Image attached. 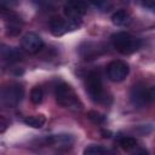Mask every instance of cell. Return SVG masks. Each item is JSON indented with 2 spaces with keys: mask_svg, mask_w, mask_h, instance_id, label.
<instances>
[{
  "mask_svg": "<svg viewBox=\"0 0 155 155\" xmlns=\"http://www.w3.org/2000/svg\"><path fill=\"white\" fill-rule=\"evenodd\" d=\"M42 99H44V91H42V88L39 87V86L33 87L31 91H30V101H31V103L38 105V104H40L42 102Z\"/></svg>",
  "mask_w": 155,
  "mask_h": 155,
  "instance_id": "cell-16",
  "label": "cell"
},
{
  "mask_svg": "<svg viewBox=\"0 0 155 155\" xmlns=\"http://www.w3.org/2000/svg\"><path fill=\"white\" fill-rule=\"evenodd\" d=\"M86 10H87V4L81 1H78V2L70 1L64 5V15L70 21L81 22V17L86 12Z\"/></svg>",
  "mask_w": 155,
  "mask_h": 155,
  "instance_id": "cell-8",
  "label": "cell"
},
{
  "mask_svg": "<svg viewBox=\"0 0 155 155\" xmlns=\"http://www.w3.org/2000/svg\"><path fill=\"white\" fill-rule=\"evenodd\" d=\"M24 124L27 126H30L33 128H41L45 125V116L44 115H33V116H27L24 117Z\"/></svg>",
  "mask_w": 155,
  "mask_h": 155,
  "instance_id": "cell-14",
  "label": "cell"
},
{
  "mask_svg": "<svg viewBox=\"0 0 155 155\" xmlns=\"http://www.w3.org/2000/svg\"><path fill=\"white\" fill-rule=\"evenodd\" d=\"M102 133H103V137H105V138H108V137H110V136H109V134H110V132H105V131H103Z\"/></svg>",
  "mask_w": 155,
  "mask_h": 155,
  "instance_id": "cell-21",
  "label": "cell"
},
{
  "mask_svg": "<svg viewBox=\"0 0 155 155\" xmlns=\"http://www.w3.org/2000/svg\"><path fill=\"white\" fill-rule=\"evenodd\" d=\"M86 91L91 97V99H93L94 102L98 103L105 102V93L103 91L102 80L98 73L96 71L88 73V75L86 76Z\"/></svg>",
  "mask_w": 155,
  "mask_h": 155,
  "instance_id": "cell-4",
  "label": "cell"
},
{
  "mask_svg": "<svg viewBox=\"0 0 155 155\" xmlns=\"http://www.w3.org/2000/svg\"><path fill=\"white\" fill-rule=\"evenodd\" d=\"M84 46H86L85 48L80 46V54L85 58V59H92L93 57H96V54H99V48L97 47V45L92 44V42H85L82 44Z\"/></svg>",
  "mask_w": 155,
  "mask_h": 155,
  "instance_id": "cell-12",
  "label": "cell"
},
{
  "mask_svg": "<svg viewBox=\"0 0 155 155\" xmlns=\"http://www.w3.org/2000/svg\"><path fill=\"white\" fill-rule=\"evenodd\" d=\"M42 46H44L42 39L33 31L27 33L22 38V47L29 53H36L42 48Z\"/></svg>",
  "mask_w": 155,
  "mask_h": 155,
  "instance_id": "cell-9",
  "label": "cell"
},
{
  "mask_svg": "<svg viewBox=\"0 0 155 155\" xmlns=\"http://www.w3.org/2000/svg\"><path fill=\"white\" fill-rule=\"evenodd\" d=\"M128 71H130V68H128V64L124 61H113L108 64L107 67V74H108V78L114 81V82H121L126 79V76L128 75Z\"/></svg>",
  "mask_w": 155,
  "mask_h": 155,
  "instance_id": "cell-6",
  "label": "cell"
},
{
  "mask_svg": "<svg viewBox=\"0 0 155 155\" xmlns=\"http://www.w3.org/2000/svg\"><path fill=\"white\" fill-rule=\"evenodd\" d=\"M87 117H88L92 122L98 124V125H101V124H103V122L105 121V116H104L103 114L96 111V110H90V111L87 113Z\"/></svg>",
  "mask_w": 155,
  "mask_h": 155,
  "instance_id": "cell-18",
  "label": "cell"
},
{
  "mask_svg": "<svg viewBox=\"0 0 155 155\" xmlns=\"http://www.w3.org/2000/svg\"><path fill=\"white\" fill-rule=\"evenodd\" d=\"M54 96H56V101L59 105L65 107V108H75V109H80L81 108V103L78 98V96L75 94L74 90L70 87V85L65 84V82H61L56 86L54 88Z\"/></svg>",
  "mask_w": 155,
  "mask_h": 155,
  "instance_id": "cell-2",
  "label": "cell"
},
{
  "mask_svg": "<svg viewBox=\"0 0 155 155\" xmlns=\"http://www.w3.org/2000/svg\"><path fill=\"white\" fill-rule=\"evenodd\" d=\"M111 22L115 25H125L130 22V15L125 10H119L113 13L111 16Z\"/></svg>",
  "mask_w": 155,
  "mask_h": 155,
  "instance_id": "cell-13",
  "label": "cell"
},
{
  "mask_svg": "<svg viewBox=\"0 0 155 155\" xmlns=\"http://www.w3.org/2000/svg\"><path fill=\"white\" fill-rule=\"evenodd\" d=\"M24 96V88L21 84H11L1 91V103L4 107L15 108L17 107Z\"/></svg>",
  "mask_w": 155,
  "mask_h": 155,
  "instance_id": "cell-3",
  "label": "cell"
},
{
  "mask_svg": "<svg viewBox=\"0 0 155 155\" xmlns=\"http://www.w3.org/2000/svg\"><path fill=\"white\" fill-rule=\"evenodd\" d=\"M111 42L115 50L122 54H131L140 46V40L126 31L115 33L111 36Z\"/></svg>",
  "mask_w": 155,
  "mask_h": 155,
  "instance_id": "cell-1",
  "label": "cell"
},
{
  "mask_svg": "<svg viewBox=\"0 0 155 155\" xmlns=\"http://www.w3.org/2000/svg\"><path fill=\"white\" fill-rule=\"evenodd\" d=\"M1 57L7 63H15V62L21 61L23 58V54L18 48L4 45L2 48H1Z\"/></svg>",
  "mask_w": 155,
  "mask_h": 155,
  "instance_id": "cell-10",
  "label": "cell"
},
{
  "mask_svg": "<svg viewBox=\"0 0 155 155\" xmlns=\"http://www.w3.org/2000/svg\"><path fill=\"white\" fill-rule=\"evenodd\" d=\"M81 24V22H76V21H70V19H62L59 17H54L50 21V30L52 33V35L54 36H61L68 31L75 30L79 28V25Z\"/></svg>",
  "mask_w": 155,
  "mask_h": 155,
  "instance_id": "cell-5",
  "label": "cell"
},
{
  "mask_svg": "<svg viewBox=\"0 0 155 155\" xmlns=\"http://www.w3.org/2000/svg\"><path fill=\"white\" fill-rule=\"evenodd\" d=\"M119 144H120L121 149H124L126 151H132L137 148V140L133 137H122L119 140Z\"/></svg>",
  "mask_w": 155,
  "mask_h": 155,
  "instance_id": "cell-15",
  "label": "cell"
},
{
  "mask_svg": "<svg viewBox=\"0 0 155 155\" xmlns=\"http://www.w3.org/2000/svg\"><path fill=\"white\" fill-rule=\"evenodd\" d=\"M105 149L102 145H90L84 149V155H104Z\"/></svg>",
  "mask_w": 155,
  "mask_h": 155,
  "instance_id": "cell-17",
  "label": "cell"
},
{
  "mask_svg": "<svg viewBox=\"0 0 155 155\" xmlns=\"http://www.w3.org/2000/svg\"><path fill=\"white\" fill-rule=\"evenodd\" d=\"M148 94H149V101L150 103L155 101V85L151 87H148Z\"/></svg>",
  "mask_w": 155,
  "mask_h": 155,
  "instance_id": "cell-20",
  "label": "cell"
},
{
  "mask_svg": "<svg viewBox=\"0 0 155 155\" xmlns=\"http://www.w3.org/2000/svg\"><path fill=\"white\" fill-rule=\"evenodd\" d=\"M47 143L57 144L59 147H70L73 143V137L70 134H53L46 139Z\"/></svg>",
  "mask_w": 155,
  "mask_h": 155,
  "instance_id": "cell-11",
  "label": "cell"
},
{
  "mask_svg": "<svg viewBox=\"0 0 155 155\" xmlns=\"http://www.w3.org/2000/svg\"><path fill=\"white\" fill-rule=\"evenodd\" d=\"M130 99H131V103L137 108H142V107L147 105L148 103H150L149 94H148V87H145L142 84L134 85L131 88Z\"/></svg>",
  "mask_w": 155,
  "mask_h": 155,
  "instance_id": "cell-7",
  "label": "cell"
},
{
  "mask_svg": "<svg viewBox=\"0 0 155 155\" xmlns=\"http://www.w3.org/2000/svg\"><path fill=\"white\" fill-rule=\"evenodd\" d=\"M132 155H149L148 150L144 149V148H136L133 151H132Z\"/></svg>",
  "mask_w": 155,
  "mask_h": 155,
  "instance_id": "cell-19",
  "label": "cell"
}]
</instances>
